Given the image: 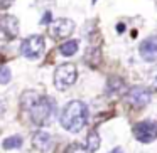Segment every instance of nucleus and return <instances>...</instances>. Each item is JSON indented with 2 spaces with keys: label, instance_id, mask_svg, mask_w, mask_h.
Here are the masks:
<instances>
[{
  "label": "nucleus",
  "instance_id": "ddd939ff",
  "mask_svg": "<svg viewBox=\"0 0 157 153\" xmlns=\"http://www.w3.org/2000/svg\"><path fill=\"white\" fill-rule=\"evenodd\" d=\"M98 146H100V136H98V133H96V131H90L88 136H86V151L93 153V151H96V150H98Z\"/></svg>",
  "mask_w": 157,
  "mask_h": 153
},
{
  "label": "nucleus",
  "instance_id": "7ed1b4c3",
  "mask_svg": "<svg viewBox=\"0 0 157 153\" xmlns=\"http://www.w3.org/2000/svg\"><path fill=\"white\" fill-rule=\"evenodd\" d=\"M78 78V71H76V66L73 64H61L58 66V69L54 71V86L59 91H64L69 86H73L76 82Z\"/></svg>",
  "mask_w": 157,
  "mask_h": 153
},
{
  "label": "nucleus",
  "instance_id": "f3484780",
  "mask_svg": "<svg viewBox=\"0 0 157 153\" xmlns=\"http://www.w3.org/2000/svg\"><path fill=\"white\" fill-rule=\"evenodd\" d=\"M118 88H122V81H120V79L113 78V79H110V81H108V89H112V91H117Z\"/></svg>",
  "mask_w": 157,
  "mask_h": 153
},
{
  "label": "nucleus",
  "instance_id": "f8f14e48",
  "mask_svg": "<svg viewBox=\"0 0 157 153\" xmlns=\"http://www.w3.org/2000/svg\"><path fill=\"white\" fill-rule=\"evenodd\" d=\"M39 99V94L37 93H34V91H25L24 94H22V98H21V104H22V108L24 109H31V106L34 104L36 101Z\"/></svg>",
  "mask_w": 157,
  "mask_h": 153
},
{
  "label": "nucleus",
  "instance_id": "f257e3e1",
  "mask_svg": "<svg viewBox=\"0 0 157 153\" xmlns=\"http://www.w3.org/2000/svg\"><path fill=\"white\" fill-rule=\"evenodd\" d=\"M88 121V106L83 101H69L61 111V125L71 133H78Z\"/></svg>",
  "mask_w": 157,
  "mask_h": 153
},
{
  "label": "nucleus",
  "instance_id": "aec40b11",
  "mask_svg": "<svg viewBox=\"0 0 157 153\" xmlns=\"http://www.w3.org/2000/svg\"><path fill=\"white\" fill-rule=\"evenodd\" d=\"M14 0H0V9H5V7H9V5L12 4Z\"/></svg>",
  "mask_w": 157,
  "mask_h": 153
},
{
  "label": "nucleus",
  "instance_id": "39448f33",
  "mask_svg": "<svg viewBox=\"0 0 157 153\" xmlns=\"http://www.w3.org/2000/svg\"><path fill=\"white\" fill-rule=\"evenodd\" d=\"M133 136L142 143H150L157 138V121L144 119L133 126Z\"/></svg>",
  "mask_w": 157,
  "mask_h": 153
},
{
  "label": "nucleus",
  "instance_id": "9d476101",
  "mask_svg": "<svg viewBox=\"0 0 157 153\" xmlns=\"http://www.w3.org/2000/svg\"><path fill=\"white\" fill-rule=\"evenodd\" d=\"M32 145H34L36 150L46 153V151H49L51 146H52V136L46 131H37L34 135V138H32Z\"/></svg>",
  "mask_w": 157,
  "mask_h": 153
},
{
  "label": "nucleus",
  "instance_id": "5701e85b",
  "mask_svg": "<svg viewBox=\"0 0 157 153\" xmlns=\"http://www.w3.org/2000/svg\"><path fill=\"white\" fill-rule=\"evenodd\" d=\"M93 2H96V0H93Z\"/></svg>",
  "mask_w": 157,
  "mask_h": 153
},
{
  "label": "nucleus",
  "instance_id": "6e6552de",
  "mask_svg": "<svg viewBox=\"0 0 157 153\" xmlns=\"http://www.w3.org/2000/svg\"><path fill=\"white\" fill-rule=\"evenodd\" d=\"M19 34V20L14 15H4L0 17V41H12Z\"/></svg>",
  "mask_w": 157,
  "mask_h": 153
},
{
  "label": "nucleus",
  "instance_id": "f03ea898",
  "mask_svg": "<svg viewBox=\"0 0 157 153\" xmlns=\"http://www.w3.org/2000/svg\"><path fill=\"white\" fill-rule=\"evenodd\" d=\"M54 111H56L54 101L48 96H39V99L29 109V115H31L32 123H36L37 126H44L51 123Z\"/></svg>",
  "mask_w": 157,
  "mask_h": 153
},
{
  "label": "nucleus",
  "instance_id": "1a4fd4ad",
  "mask_svg": "<svg viewBox=\"0 0 157 153\" xmlns=\"http://www.w3.org/2000/svg\"><path fill=\"white\" fill-rule=\"evenodd\" d=\"M139 52H140V56H142L144 61H147V62H155V61H157V35L147 37L145 41L140 42Z\"/></svg>",
  "mask_w": 157,
  "mask_h": 153
},
{
  "label": "nucleus",
  "instance_id": "9b49d317",
  "mask_svg": "<svg viewBox=\"0 0 157 153\" xmlns=\"http://www.w3.org/2000/svg\"><path fill=\"white\" fill-rule=\"evenodd\" d=\"M78 41H66L64 44H61V47H59V52H61L63 56H66V57H69V56H75L76 52H78Z\"/></svg>",
  "mask_w": 157,
  "mask_h": 153
},
{
  "label": "nucleus",
  "instance_id": "423d86ee",
  "mask_svg": "<svg viewBox=\"0 0 157 153\" xmlns=\"http://www.w3.org/2000/svg\"><path fill=\"white\" fill-rule=\"evenodd\" d=\"M73 31H75V22L69 19H56L49 24V35L56 41L69 37Z\"/></svg>",
  "mask_w": 157,
  "mask_h": 153
},
{
  "label": "nucleus",
  "instance_id": "0eeeda50",
  "mask_svg": "<svg viewBox=\"0 0 157 153\" xmlns=\"http://www.w3.org/2000/svg\"><path fill=\"white\" fill-rule=\"evenodd\" d=\"M150 98H152L150 91L142 88V86H133V88H130L127 96H125L127 103L130 106H133V108H144V106H147L150 103Z\"/></svg>",
  "mask_w": 157,
  "mask_h": 153
},
{
  "label": "nucleus",
  "instance_id": "4468645a",
  "mask_svg": "<svg viewBox=\"0 0 157 153\" xmlns=\"http://www.w3.org/2000/svg\"><path fill=\"white\" fill-rule=\"evenodd\" d=\"M21 146H22V136H19V135L9 136V138L4 140L5 150H15V148H21Z\"/></svg>",
  "mask_w": 157,
  "mask_h": 153
},
{
  "label": "nucleus",
  "instance_id": "20e7f679",
  "mask_svg": "<svg viewBox=\"0 0 157 153\" xmlns=\"http://www.w3.org/2000/svg\"><path fill=\"white\" fill-rule=\"evenodd\" d=\"M46 49L44 37L42 35H31L21 44V54L27 59H37L42 56Z\"/></svg>",
  "mask_w": 157,
  "mask_h": 153
},
{
  "label": "nucleus",
  "instance_id": "a211bd4d",
  "mask_svg": "<svg viewBox=\"0 0 157 153\" xmlns=\"http://www.w3.org/2000/svg\"><path fill=\"white\" fill-rule=\"evenodd\" d=\"M69 153H85V150L79 148V145H73L69 146Z\"/></svg>",
  "mask_w": 157,
  "mask_h": 153
},
{
  "label": "nucleus",
  "instance_id": "6ab92c4d",
  "mask_svg": "<svg viewBox=\"0 0 157 153\" xmlns=\"http://www.w3.org/2000/svg\"><path fill=\"white\" fill-rule=\"evenodd\" d=\"M4 113H5V99L0 96V116L4 115Z\"/></svg>",
  "mask_w": 157,
  "mask_h": 153
},
{
  "label": "nucleus",
  "instance_id": "2eb2a0df",
  "mask_svg": "<svg viewBox=\"0 0 157 153\" xmlns=\"http://www.w3.org/2000/svg\"><path fill=\"white\" fill-rule=\"evenodd\" d=\"M10 79H12L10 69L2 66V67H0V84H7V82H10Z\"/></svg>",
  "mask_w": 157,
  "mask_h": 153
},
{
  "label": "nucleus",
  "instance_id": "412c9836",
  "mask_svg": "<svg viewBox=\"0 0 157 153\" xmlns=\"http://www.w3.org/2000/svg\"><path fill=\"white\" fill-rule=\"evenodd\" d=\"M49 20H51V12H46V15H44V17H42V24H48V22Z\"/></svg>",
  "mask_w": 157,
  "mask_h": 153
},
{
  "label": "nucleus",
  "instance_id": "4be33fe9",
  "mask_svg": "<svg viewBox=\"0 0 157 153\" xmlns=\"http://www.w3.org/2000/svg\"><path fill=\"white\" fill-rule=\"evenodd\" d=\"M112 153H122V150H120V148H115V150H113Z\"/></svg>",
  "mask_w": 157,
  "mask_h": 153
},
{
  "label": "nucleus",
  "instance_id": "dca6fc26",
  "mask_svg": "<svg viewBox=\"0 0 157 153\" xmlns=\"http://www.w3.org/2000/svg\"><path fill=\"white\" fill-rule=\"evenodd\" d=\"M149 79H150V86L154 89H157V66L152 67V71L149 72Z\"/></svg>",
  "mask_w": 157,
  "mask_h": 153
}]
</instances>
